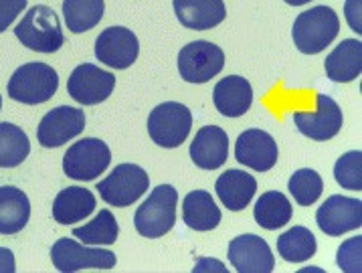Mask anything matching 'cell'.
Instances as JSON below:
<instances>
[{
	"label": "cell",
	"instance_id": "24",
	"mask_svg": "<svg viewBox=\"0 0 362 273\" xmlns=\"http://www.w3.org/2000/svg\"><path fill=\"white\" fill-rule=\"evenodd\" d=\"M30 219L29 197L16 187H0V235H16Z\"/></svg>",
	"mask_w": 362,
	"mask_h": 273
},
{
	"label": "cell",
	"instance_id": "33",
	"mask_svg": "<svg viewBox=\"0 0 362 273\" xmlns=\"http://www.w3.org/2000/svg\"><path fill=\"white\" fill-rule=\"evenodd\" d=\"M27 2L29 0H0V33L15 23L16 16L27 8Z\"/></svg>",
	"mask_w": 362,
	"mask_h": 273
},
{
	"label": "cell",
	"instance_id": "4",
	"mask_svg": "<svg viewBox=\"0 0 362 273\" xmlns=\"http://www.w3.org/2000/svg\"><path fill=\"white\" fill-rule=\"evenodd\" d=\"M59 87V75L57 71L41 61H33L25 63L23 67H18L8 86L6 91L11 95V100L25 103V105H39L49 101Z\"/></svg>",
	"mask_w": 362,
	"mask_h": 273
},
{
	"label": "cell",
	"instance_id": "10",
	"mask_svg": "<svg viewBox=\"0 0 362 273\" xmlns=\"http://www.w3.org/2000/svg\"><path fill=\"white\" fill-rule=\"evenodd\" d=\"M342 122H344V117H342L340 105L324 93L316 95V112L300 110L293 114L296 128L300 129L305 138L316 140V142L332 140L342 128Z\"/></svg>",
	"mask_w": 362,
	"mask_h": 273
},
{
	"label": "cell",
	"instance_id": "2",
	"mask_svg": "<svg viewBox=\"0 0 362 273\" xmlns=\"http://www.w3.org/2000/svg\"><path fill=\"white\" fill-rule=\"evenodd\" d=\"M15 35L27 49L37 53H55L65 43L57 13L45 4H37L27 11L25 18L16 25Z\"/></svg>",
	"mask_w": 362,
	"mask_h": 273
},
{
	"label": "cell",
	"instance_id": "15",
	"mask_svg": "<svg viewBox=\"0 0 362 273\" xmlns=\"http://www.w3.org/2000/svg\"><path fill=\"white\" fill-rule=\"evenodd\" d=\"M229 261L233 269L239 273H272L276 259L259 235H239L229 243Z\"/></svg>",
	"mask_w": 362,
	"mask_h": 273
},
{
	"label": "cell",
	"instance_id": "3",
	"mask_svg": "<svg viewBox=\"0 0 362 273\" xmlns=\"http://www.w3.org/2000/svg\"><path fill=\"white\" fill-rule=\"evenodd\" d=\"M176 204H178L176 188L170 185H160L138 207L134 215V227L146 239H158L174 227Z\"/></svg>",
	"mask_w": 362,
	"mask_h": 273
},
{
	"label": "cell",
	"instance_id": "12",
	"mask_svg": "<svg viewBox=\"0 0 362 273\" xmlns=\"http://www.w3.org/2000/svg\"><path fill=\"white\" fill-rule=\"evenodd\" d=\"M86 128V114L79 108L59 105L47 112L37 128V140L43 148H59L77 138Z\"/></svg>",
	"mask_w": 362,
	"mask_h": 273
},
{
	"label": "cell",
	"instance_id": "27",
	"mask_svg": "<svg viewBox=\"0 0 362 273\" xmlns=\"http://www.w3.org/2000/svg\"><path fill=\"white\" fill-rule=\"evenodd\" d=\"M105 2L103 0H63V18L71 33H87L102 21Z\"/></svg>",
	"mask_w": 362,
	"mask_h": 273
},
{
	"label": "cell",
	"instance_id": "34",
	"mask_svg": "<svg viewBox=\"0 0 362 273\" xmlns=\"http://www.w3.org/2000/svg\"><path fill=\"white\" fill-rule=\"evenodd\" d=\"M344 15H346L350 29L354 30L356 35H361V0H346V4H344Z\"/></svg>",
	"mask_w": 362,
	"mask_h": 273
},
{
	"label": "cell",
	"instance_id": "11",
	"mask_svg": "<svg viewBox=\"0 0 362 273\" xmlns=\"http://www.w3.org/2000/svg\"><path fill=\"white\" fill-rule=\"evenodd\" d=\"M116 87L114 73L103 71L93 63L77 65L67 81V91L81 105H98L105 101Z\"/></svg>",
	"mask_w": 362,
	"mask_h": 273
},
{
	"label": "cell",
	"instance_id": "38",
	"mask_svg": "<svg viewBox=\"0 0 362 273\" xmlns=\"http://www.w3.org/2000/svg\"><path fill=\"white\" fill-rule=\"evenodd\" d=\"M0 110H2V98H0Z\"/></svg>",
	"mask_w": 362,
	"mask_h": 273
},
{
	"label": "cell",
	"instance_id": "13",
	"mask_svg": "<svg viewBox=\"0 0 362 273\" xmlns=\"http://www.w3.org/2000/svg\"><path fill=\"white\" fill-rule=\"evenodd\" d=\"M138 55H140V41L126 27H110L102 30V35L95 41V57L105 67L128 69L136 63Z\"/></svg>",
	"mask_w": 362,
	"mask_h": 273
},
{
	"label": "cell",
	"instance_id": "23",
	"mask_svg": "<svg viewBox=\"0 0 362 273\" xmlns=\"http://www.w3.org/2000/svg\"><path fill=\"white\" fill-rule=\"evenodd\" d=\"M221 209L206 190H192L182 201V221L192 231H213L221 223Z\"/></svg>",
	"mask_w": 362,
	"mask_h": 273
},
{
	"label": "cell",
	"instance_id": "30",
	"mask_svg": "<svg viewBox=\"0 0 362 273\" xmlns=\"http://www.w3.org/2000/svg\"><path fill=\"white\" fill-rule=\"evenodd\" d=\"M293 201L302 207H310L318 201L324 192V180L316 170L312 168H300L291 174L290 182H288Z\"/></svg>",
	"mask_w": 362,
	"mask_h": 273
},
{
	"label": "cell",
	"instance_id": "5",
	"mask_svg": "<svg viewBox=\"0 0 362 273\" xmlns=\"http://www.w3.org/2000/svg\"><path fill=\"white\" fill-rule=\"evenodd\" d=\"M192 128V114L185 103L164 101L148 115V134L160 148H178L187 142Z\"/></svg>",
	"mask_w": 362,
	"mask_h": 273
},
{
	"label": "cell",
	"instance_id": "29",
	"mask_svg": "<svg viewBox=\"0 0 362 273\" xmlns=\"http://www.w3.org/2000/svg\"><path fill=\"white\" fill-rule=\"evenodd\" d=\"M119 235L116 216L112 211L103 209L95 219H91L87 225L73 229V237L86 245H114Z\"/></svg>",
	"mask_w": 362,
	"mask_h": 273
},
{
	"label": "cell",
	"instance_id": "7",
	"mask_svg": "<svg viewBox=\"0 0 362 273\" xmlns=\"http://www.w3.org/2000/svg\"><path fill=\"white\" fill-rule=\"evenodd\" d=\"M178 73L187 83L201 86L217 77L225 67V53L211 41H192L185 45L176 59Z\"/></svg>",
	"mask_w": 362,
	"mask_h": 273
},
{
	"label": "cell",
	"instance_id": "18",
	"mask_svg": "<svg viewBox=\"0 0 362 273\" xmlns=\"http://www.w3.org/2000/svg\"><path fill=\"white\" fill-rule=\"evenodd\" d=\"M174 15L182 27L192 30H209L227 18L223 0H173Z\"/></svg>",
	"mask_w": 362,
	"mask_h": 273
},
{
	"label": "cell",
	"instance_id": "28",
	"mask_svg": "<svg viewBox=\"0 0 362 273\" xmlns=\"http://www.w3.org/2000/svg\"><path fill=\"white\" fill-rule=\"evenodd\" d=\"M30 154V142L23 129L2 122L0 124V168H15Z\"/></svg>",
	"mask_w": 362,
	"mask_h": 273
},
{
	"label": "cell",
	"instance_id": "35",
	"mask_svg": "<svg viewBox=\"0 0 362 273\" xmlns=\"http://www.w3.org/2000/svg\"><path fill=\"white\" fill-rule=\"evenodd\" d=\"M192 272H221L225 273L227 272V267L218 261V259H209V257H201L199 259V263L194 265V269Z\"/></svg>",
	"mask_w": 362,
	"mask_h": 273
},
{
	"label": "cell",
	"instance_id": "32",
	"mask_svg": "<svg viewBox=\"0 0 362 273\" xmlns=\"http://www.w3.org/2000/svg\"><path fill=\"white\" fill-rule=\"evenodd\" d=\"M362 237L356 235L340 245L336 253V265L344 273H361L362 272Z\"/></svg>",
	"mask_w": 362,
	"mask_h": 273
},
{
	"label": "cell",
	"instance_id": "36",
	"mask_svg": "<svg viewBox=\"0 0 362 273\" xmlns=\"http://www.w3.org/2000/svg\"><path fill=\"white\" fill-rule=\"evenodd\" d=\"M16 272V263L15 255L11 249L6 247H0V273H15Z\"/></svg>",
	"mask_w": 362,
	"mask_h": 273
},
{
	"label": "cell",
	"instance_id": "16",
	"mask_svg": "<svg viewBox=\"0 0 362 273\" xmlns=\"http://www.w3.org/2000/svg\"><path fill=\"white\" fill-rule=\"evenodd\" d=\"M277 156H279V150H277L276 140L263 129H245L235 142V158L239 164H243L251 170H257V173L272 170L277 164Z\"/></svg>",
	"mask_w": 362,
	"mask_h": 273
},
{
	"label": "cell",
	"instance_id": "17",
	"mask_svg": "<svg viewBox=\"0 0 362 273\" xmlns=\"http://www.w3.org/2000/svg\"><path fill=\"white\" fill-rule=\"evenodd\" d=\"M190 158L203 170H217L229 158V136L221 126H203L190 144Z\"/></svg>",
	"mask_w": 362,
	"mask_h": 273
},
{
	"label": "cell",
	"instance_id": "26",
	"mask_svg": "<svg viewBox=\"0 0 362 273\" xmlns=\"http://www.w3.org/2000/svg\"><path fill=\"white\" fill-rule=\"evenodd\" d=\"M316 237L308 227H291L277 239V253L288 263H304L316 255Z\"/></svg>",
	"mask_w": 362,
	"mask_h": 273
},
{
	"label": "cell",
	"instance_id": "6",
	"mask_svg": "<svg viewBox=\"0 0 362 273\" xmlns=\"http://www.w3.org/2000/svg\"><path fill=\"white\" fill-rule=\"evenodd\" d=\"M150 187V178L138 164H119L103 180L98 182V192L103 201L112 207L124 209L140 201Z\"/></svg>",
	"mask_w": 362,
	"mask_h": 273
},
{
	"label": "cell",
	"instance_id": "9",
	"mask_svg": "<svg viewBox=\"0 0 362 273\" xmlns=\"http://www.w3.org/2000/svg\"><path fill=\"white\" fill-rule=\"evenodd\" d=\"M112 152L103 140L98 138H83L65 152L63 158V173L71 180H98L110 166Z\"/></svg>",
	"mask_w": 362,
	"mask_h": 273
},
{
	"label": "cell",
	"instance_id": "20",
	"mask_svg": "<svg viewBox=\"0 0 362 273\" xmlns=\"http://www.w3.org/2000/svg\"><path fill=\"white\" fill-rule=\"evenodd\" d=\"M215 190L221 202L229 209V211H245L249 202L253 201L255 192H257V180L245 170L233 168L223 173L215 182Z\"/></svg>",
	"mask_w": 362,
	"mask_h": 273
},
{
	"label": "cell",
	"instance_id": "1",
	"mask_svg": "<svg viewBox=\"0 0 362 273\" xmlns=\"http://www.w3.org/2000/svg\"><path fill=\"white\" fill-rule=\"evenodd\" d=\"M340 35V18L330 6H314L298 15L291 37L298 51L318 55Z\"/></svg>",
	"mask_w": 362,
	"mask_h": 273
},
{
	"label": "cell",
	"instance_id": "22",
	"mask_svg": "<svg viewBox=\"0 0 362 273\" xmlns=\"http://www.w3.org/2000/svg\"><path fill=\"white\" fill-rule=\"evenodd\" d=\"M95 211V197L83 187L63 188L53 202V219L59 225H75Z\"/></svg>",
	"mask_w": 362,
	"mask_h": 273
},
{
	"label": "cell",
	"instance_id": "21",
	"mask_svg": "<svg viewBox=\"0 0 362 273\" xmlns=\"http://www.w3.org/2000/svg\"><path fill=\"white\" fill-rule=\"evenodd\" d=\"M326 75L336 83H348L358 79L362 73V43L358 39H346L326 57Z\"/></svg>",
	"mask_w": 362,
	"mask_h": 273
},
{
	"label": "cell",
	"instance_id": "19",
	"mask_svg": "<svg viewBox=\"0 0 362 273\" xmlns=\"http://www.w3.org/2000/svg\"><path fill=\"white\" fill-rule=\"evenodd\" d=\"M213 103L225 117H241L253 103V87L241 75H227L213 91Z\"/></svg>",
	"mask_w": 362,
	"mask_h": 273
},
{
	"label": "cell",
	"instance_id": "37",
	"mask_svg": "<svg viewBox=\"0 0 362 273\" xmlns=\"http://www.w3.org/2000/svg\"><path fill=\"white\" fill-rule=\"evenodd\" d=\"M284 2H288L290 6H302V4H308L312 0H284Z\"/></svg>",
	"mask_w": 362,
	"mask_h": 273
},
{
	"label": "cell",
	"instance_id": "31",
	"mask_svg": "<svg viewBox=\"0 0 362 273\" xmlns=\"http://www.w3.org/2000/svg\"><path fill=\"white\" fill-rule=\"evenodd\" d=\"M334 178L336 182L346 190H362V152L350 150L344 156L336 160L334 166Z\"/></svg>",
	"mask_w": 362,
	"mask_h": 273
},
{
	"label": "cell",
	"instance_id": "25",
	"mask_svg": "<svg viewBox=\"0 0 362 273\" xmlns=\"http://www.w3.org/2000/svg\"><path fill=\"white\" fill-rule=\"evenodd\" d=\"M253 216L261 229L276 231L290 223L293 216V209H291L290 199L284 192L267 190L261 194L259 201L255 202Z\"/></svg>",
	"mask_w": 362,
	"mask_h": 273
},
{
	"label": "cell",
	"instance_id": "8",
	"mask_svg": "<svg viewBox=\"0 0 362 273\" xmlns=\"http://www.w3.org/2000/svg\"><path fill=\"white\" fill-rule=\"evenodd\" d=\"M51 261L57 272L75 273L81 269H112L116 267L117 257L110 249L87 247L77 243L75 239L63 237L51 247Z\"/></svg>",
	"mask_w": 362,
	"mask_h": 273
},
{
	"label": "cell",
	"instance_id": "14",
	"mask_svg": "<svg viewBox=\"0 0 362 273\" xmlns=\"http://www.w3.org/2000/svg\"><path fill=\"white\" fill-rule=\"evenodd\" d=\"M316 223L322 233L330 237H340L348 231L361 229L362 225V201L334 194L326 199L316 213Z\"/></svg>",
	"mask_w": 362,
	"mask_h": 273
}]
</instances>
